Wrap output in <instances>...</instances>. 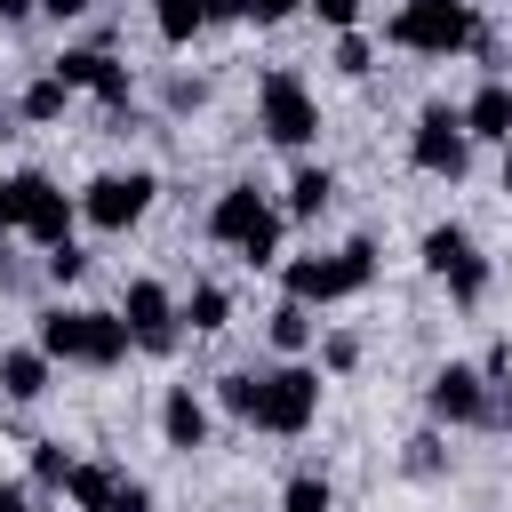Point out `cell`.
Listing matches in <instances>:
<instances>
[{
  "label": "cell",
  "instance_id": "cell-32",
  "mask_svg": "<svg viewBox=\"0 0 512 512\" xmlns=\"http://www.w3.org/2000/svg\"><path fill=\"white\" fill-rule=\"evenodd\" d=\"M104 512H152V488L120 472V488H112V504H104Z\"/></svg>",
  "mask_w": 512,
  "mask_h": 512
},
{
  "label": "cell",
  "instance_id": "cell-13",
  "mask_svg": "<svg viewBox=\"0 0 512 512\" xmlns=\"http://www.w3.org/2000/svg\"><path fill=\"white\" fill-rule=\"evenodd\" d=\"M456 120H464L472 144H512V80H480V88L456 104Z\"/></svg>",
  "mask_w": 512,
  "mask_h": 512
},
{
  "label": "cell",
  "instance_id": "cell-19",
  "mask_svg": "<svg viewBox=\"0 0 512 512\" xmlns=\"http://www.w3.org/2000/svg\"><path fill=\"white\" fill-rule=\"evenodd\" d=\"M336 200V176L320 168V160H296V176H288V200H280V216H320Z\"/></svg>",
  "mask_w": 512,
  "mask_h": 512
},
{
  "label": "cell",
  "instance_id": "cell-34",
  "mask_svg": "<svg viewBox=\"0 0 512 512\" xmlns=\"http://www.w3.org/2000/svg\"><path fill=\"white\" fill-rule=\"evenodd\" d=\"M32 8H40V16H56V24H72V16H88L96 0H32Z\"/></svg>",
  "mask_w": 512,
  "mask_h": 512
},
{
  "label": "cell",
  "instance_id": "cell-20",
  "mask_svg": "<svg viewBox=\"0 0 512 512\" xmlns=\"http://www.w3.org/2000/svg\"><path fill=\"white\" fill-rule=\"evenodd\" d=\"M152 32H160L168 48H192V40L208 32V0H152Z\"/></svg>",
  "mask_w": 512,
  "mask_h": 512
},
{
  "label": "cell",
  "instance_id": "cell-9",
  "mask_svg": "<svg viewBox=\"0 0 512 512\" xmlns=\"http://www.w3.org/2000/svg\"><path fill=\"white\" fill-rule=\"evenodd\" d=\"M408 168L448 176V184L472 168V136H464V120H456V104H424V112H416V128H408Z\"/></svg>",
  "mask_w": 512,
  "mask_h": 512
},
{
  "label": "cell",
  "instance_id": "cell-11",
  "mask_svg": "<svg viewBox=\"0 0 512 512\" xmlns=\"http://www.w3.org/2000/svg\"><path fill=\"white\" fill-rule=\"evenodd\" d=\"M120 320H128V344H136V352H152V360H168V352L184 344L176 296H168L160 280H128V288H120Z\"/></svg>",
  "mask_w": 512,
  "mask_h": 512
},
{
  "label": "cell",
  "instance_id": "cell-15",
  "mask_svg": "<svg viewBox=\"0 0 512 512\" xmlns=\"http://www.w3.org/2000/svg\"><path fill=\"white\" fill-rule=\"evenodd\" d=\"M264 336H272V352H280V360H304V352L320 344V312H312V304H288V296H280V304L264 312Z\"/></svg>",
  "mask_w": 512,
  "mask_h": 512
},
{
  "label": "cell",
  "instance_id": "cell-7",
  "mask_svg": "<svg viewBox=\"0 0 512 512\" xmlns=\"http://www.w3.org/2000/svg\"><path fill=\"white\" fill-rule=\"evenodd\" d=\"M424 408H432V424H504V416H512L504 384H488L472 360H448V368H432V384H424Z\"/></svg>",
  "mask_w": 512,
  "mask_h": 512
},
{
  "label": "cell",
  "instance_id": "cell-31",
  "mask_svg": "<svg viewBox=\"0 0 512 512\" xmlns=\"http://www.w3.org/2000/svg\"><path fill=\"white\" fill-rule=\"evenodd\" d=\"M304 0H240V24H288Z\"/></svg>",
  "mask_w": 512,
  "mask_h": 512
},
{
  "label": "cell",
  "instance_id": "cell-17",
  "mask_svg": "<svg viewBox=\"0 0 512 512\" xmlns=\"http://www.w3.org/2000/svg\"><path fill=\"white\" fill-rule=\"evenodd\" d=\"M176 320H184L192 336H216V328L232 320V288H224V280H192V296H176Z\"/></svg>",
  "mask_w": 512,
  "mask_h": 512
},
{
  "label": "cell",
  "instance_id": "cell-14",
  "mask_svg": "<svg viewBox=\"0 0 512 512\" xmlns=\"http://www.w3.org/2000/svg\"><path fill=\"white\" fill-rule=\"evenodd\" d=\"M160 440H168L176 456L208 448V400H200L192 384H168V392H160Z\"/></svg>",
  "mask_w": 512,
  "mask_h": 512
},
{
  "label": "cell",
  "instance_id": "cell-10",
  "mask_svg": "<svg viewBox=\"0 0 512 512\" xmlns=\"http://www.w3.org/2000/svg\"><path fill=\"white\" fill-rule=\"evenodd\" d=\"M48 72H56V80H64L72 96L88 88V96H96V104H104L112 120H120V112L136 104V72H128V64H120L112 48H64V56L48 64Z\"/></svg>",
  "mask_w": 512,
  "mask_h": 512
},
{
  "label": "cell",
  "instance_id": "cell-4",
  "mask_svg": "<svg viewBox=\"0 0 512 512\" xmlns=\"http://www.w3.org/2000/svg\"><path fill=\"white\" fill-rule=\"evenodd\" d=\"M472 32H480L472 0H400V8H392V24H384V40H392V48L432 56V64L464 56V48H472Z\"/></svg>",
  "mask_w": 512,
  "mask_h": 512
},
{
  "label": "cell",
  "instance_id": "cell-12",
  "mask_svg": "<svg viewBox=\"0 0 512 512\" xmlns=\"http://www.w3.org/2000/svg\"><path fill=\"white\" fill-rule=\"evenodd\" d=\"M48 384H56V360H48L40 344H0V400H8V408L48 400Z\"/></svg>",
  "mask_w": 512,
  "mask_h": 512
},
{
  "label": "cell",
  "instance_id": "cell-2",
  "mask_svg": "<svg viewBox=\"0 0 512 512\" xmlns=\"http://www.w3.org/2000/svg\"><path fill=\"white\" fill-rule=\"evenodd\" d=\"M280 272V296L288 304H344V296H360L368 280H376V240L360 232V240H344V248H328V256H280L272 264Z\"/></svg>",
  "mask_w": 512,
  "mask_h": 512
},
{
  "label": "cell",
  "instance_id": "cell-1",
  "mask_svg": "<svg viewBox=\"0 0 512 512\" xmlns=\"http://www.w3.org/2000/svg\"><path fill=\"white\" fill-rule=\"evenodd\" d=\"M32 344H40L48 360H64V368H120V360L136 352L120 304H112V312H104V304H48L40 328H32Z\"/></svg>",
  "mask_w": 512,
  "mask_h": 512
},
{
  "label": "cell",
  "instance_id": "cell-21",
  "mask_svg": "<svg viewBox=\"0 0 512 512\" xmlns=\"http://www.w3.org/2000/svg\"><path fill=\"white\" fill-rule=\"evenodd\" d=\"M16 112H24L32 128H56V120L72 112V88H64L56 72H40V80H24V96H16Z\"/></svg>",
  "mask_w": 512,
  "mask_h": 512
},
{
  "label": "cell",
  "instance_id": "cell-3",
  "mask_svg": "<svg viewBox=\"0 0 512 512\" xmlns=\"http://www.w3.org/2000/svg\"><path fill=\"white\" fill-rule=\"evenodd\" d=\"M280 232H288V216L256 192V184H224L216 192V208H208V240L216 248H232L240 264H280Z\"/></svg>",
  "mask_w": 512,
  "mask_h": 512
},
{
  "label": "cell",
  "instance_id": "cell-37",
  "mask_svg": "<svg viewBox=\"0 0 512 512\" xmlns=\"http://www.w3.org/2000/svg\"><path fill=\"white\" fill-rule=\"evenodd\" d=\"M24 16H40L32 0H0V24H24Z\"/></svg>",
  "mask_w": 512,
  "mask_h": 512
},
{
  "label": "cell",
  "instance_id": "cell-29",
  "mask_svg": "<svg viewBox=\"0 0 512 512\" xmlns=\"http://www.w3.org/2000/svg\"><path fill=\"white\" fill-rule=\"evenodd\" d=\"M304 16H320L328 32H360V0H304Z\"/></svg>",
  "mask_w": 512,
  "mask_h": 512
},
{
  "label": "cell",
  "instance_id": "cell-27",
  "mask_svg": "<svg viewBox=\"0 0 512 512\" xmlns=\"http://www.w3.org/2000/svg\"><path fill=\"white\" fill-rule=\"evenodd\" d=\"M440 464H448V448H440V432H416V440L400 448V472H416V480H432Z\"/></svg>",
  "mask_w": 512,
  "mask_h": 512
},
{
  "label": "cell",
  "instance_id": "cell-28",
  "mask_svg": "<svg viewBox=\"0 0 512 512\" xmlns=\"http://www.w3.org/2000/svg\"><path fill=\"white\" fill-rule=\"evenodd\" d=\"M40 272H48V280H56V288H72V280H80V272H88V256H80V248H72V240H64V248H48V256H40Z\"/></svg>",
  "mask_w": 512,
  "mask_h": 512
},
{
  "label": "cell",
  "instance_id": "cell-24",
  "mask_svg": "<svg viewBox=\"0 0 512 512\" xmlns=\"http://www.w3.org/2000/svg\"><path fill=\"white\" fill-rule=\"evenodd\" d=\"M72 464H80V456H72V448H64V440H32V480H40V488H48V496H56V488H64V480H72Z\"/></svg>",
  "mask_w": 512,
  "mask_h": 512
},
{
  "label": "cell",
  "instance_id": "cell-39",
  "mask_svg": "<svg viewBox=\"0 0 512 512\" xmlns=\"http://www.w3.org/2000/svg\"><path fill=\"white\" fill-rule=\"evenodd\" d=\"M32 512H56V496H32Z\"/></svg>",
  "mask_w": 512,
  "mask_h": 512
},
{
  "label": "cell",
  "instance_id": "cell-26",
  "mask_svg": "<svg viewBox=\"0 0 512 512\" xmlns=\"http://www.w3.org/2000/svg\"><path fill=\"white\" fill-rule=\"evenodd\" d=\"M216 400H224V408L248 424V416H256V368H232V376H216Z\"/></svg>",
  "mask_w": 512,
  "mask_h": 512
},
{
  "label": "cell",
  "instance_id": "cell-5",
  "mask_svg": "<svg viewBox=\"0 0 512 512\" xmlns=\"http://www.w3.org/2000/svg\"><path fill=\"white\" fill-rule=\"evenodd\" d=\"M312 416H320V368H304V360H280V368H256V432H272V440H296V432H312Z\"/></svg>",
  "mask_w": 512,
  "mask_h": 512
},
{
  "label": "cell",
  "instance_id": "cell-36",
  "mask_svg": "<svg viewBox=\"0 0 512 512\" xmlns=\"http://www.w3.org/2000/svg\"><path fill=\"white\" fill-rule=\"evenodd\" d=\"M208 24H240V0H208Z\"/></svg>",
  "mask_w": 512,
  "mask_h": 512
},
{
  "label": "cell",
  "instance_id": "cell-23",
  "mask_svg": "<svg viewBox=\"0 0 512 512\" xmlns=\"http://www.w3.org/2000/svg\"><path fill=\"white\" fill-rule=\"evenodd\" d=\"M280 512H336V488H328V472H288V488H280Z\"/></svg>",
  "mask_w": 512,
  "mask_h": 512
},
{
  "label": "cell",
  "instance_id": "cell-35",
  "mask_svg": "<svg viewBox=\"0 0 512 512\" xmlns=\"http://www.w3.org/2000/svg\"><path fill=\"white\" fill-rule=\"evenodd\" d=\"M0 512H32V488L24 480H0Z\"/></svg>",
  "mask_w": 512,
  "mask_h": 512
},
{
  "label": "cell",
  "instance_id": "cell-22",
  "mask_svg": "<svg viewBox=\"0 0 512 512\" xmlns=\"http://www.w3.org/2000/svg\"><path fill=\"white\" fill-rule=\"evenodd\" d=\"M112 488H120V464H72V480H64L72 512H104V504H112Z\"/></svg>",
  "mask_w": 512,
  "mask_h": 512
},
{
  "label": "cell",
  "instance_id": "cell-8",
  "mask_svg": "<svg viewBox=\"0 0 512 512\" xmlns=\"http://www.w3.org/2000/svg\"><path fill=\"white\" fill-rule=\"evenodd\" d=\"M152 192H160L152 168H104V176H88V192H80V224H96V232H128V224H144Z\"/></svg>",
  "mask_w": 512,
  "mask_h": 512
},
{
  "label": "cell",
  "instance_id": "cell-30",
  "mask_svg": "<svg viewBox=\"0 0 512 512\" xmlns=\"http://www.w3.org/2000/svg\"><path fill=\"white\" fill-rule=\"evenodd\" d=\"M352 360H360V336H344V328H336V336H320V368H328V376H344Z\"/></svg>",
  "mask_w": 512,
  "mask_h": 512
},
{
  "label": "cell",
  "instance_id": "cell-33",
  "mask_svg": "<svg viewBox=\"0 0 512 512\" xmlns=\"http://www.w3.org/2000/svg\"><path fill=\"white\" fill-rule=\"evenodd\" d=\"M168 104H176V112H200L208 88H200V80H168Z\"/></svg>",
  "mask_w": 512,
  "mask_h": 512
},
{
  "label": "cell",
  "instance_id": "cell-40",
  "mask_svg": "<svg viewBox=\"0 0 512 512\" xmlns=\"http://www.w3.org/2000/svg\"><path fill=\"white\" fill-rule=\"evenodd\" d=\"M0 280H8V240H0Z\"/></svg>",
  "mask_w": 512,
  "mask_h": 512
},
{
  "label": "cell",
  "instance_id": "cell-6",
  "mask_svg": "<svg viewBox=\"0 0 512 512\" xmlns=\"http://www.w3.org/2000/svg\"><path fill=\"white\" fill-rule=\"evenodd\" d=\"M256 128H264V144H280V152H304V144L320 136V104H312L304 72L272 64V72L256 80Z\"/></svg>",
  "mask_w": 512,
  "mask_h": 512
},
{
  "label": "cell",
  "instance_id": "cell-16",
  "mask_svg": "<svg viewBox=\"0 0 512 512\" xmlns=\"http://www.w3.org/2000/svg\"><path fill=\"white\" fill-rule=\"evenodd\" d=\"M72 224H80V200L48 184V192H40V208H32V224H24V240L48 256V248H64V240H72Z\"/></svg>",
  "mask_w": 512,
  "mask_h": 512
},
{
  "label": "cell",
  "instance_id": "cell-25",
  "mask_svg": "<svg viewBox=\"0 0 512 512\" xmlns=\"http://www.w3.org/2000/svg\"><path fill=\"white\" fill-rule=\"evenodd\" d=\"M328 64H336L344 80H368V72H376V48H368L360 32H336V56H328Z\"/></svg>",
  "mask_w": 512,
  "mask_h": 512
},
{
  "label": "cell",
  "instance_id": "cell-18",
  "mask_svg": "<svg viewBox=\"0 0 512 512\" xmlns=\"http://www.w3.org/2000/svg\"><path fill=\"white\" fill-rule=\"evenodd\" d=\"M48 184H56V176H40V168H8V176H0V232H24Z\"/></svg>",
  "mask_w": 512,
  "mask_h": 512
},
{
  "label": "cell",
  "instance_id": "cell-38",
  "mask_svg": "<svg viewBox=\"0 0 512 512\" xmlns=\"http://www.w3.org/2000/svg\"><path fill=\"white\" fill-rule=\"evenodd\" d=\"M504 192H512V144H504Z\"/></svg>",
  "mask_w": 512,
  "mask_h": 512
}]
</instances>
